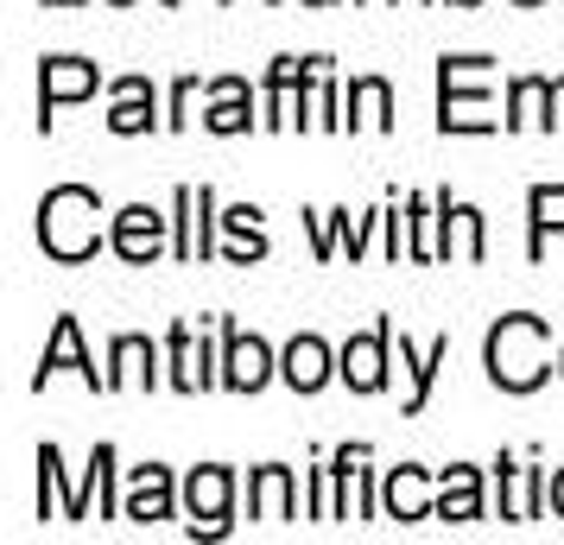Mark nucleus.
<instances>
[{"label": "nucleus", "mask_w": 564, "mask_h": 545, "mask_svg": "<svg viewBox=\"0 0 564 545\" xmlns=\"http://www.w3.org/2000/svg\"><path fill=\"white\" fill-rule=\"evenodd\" d=\"M77 89H89V70H57L52 77V96H77Z\"/></svg>", "instance_id": "obj_6"}, {"label": "nucleus", "mask_w": 564, "mask_h": 545, "mask_svg": "<svg viewBox=\"0 0 564 545\" xmlns=\"http://www.w3.org/2000/svg\"><path fill=\"white\" fill-rule=\"evenodd\" d=\"M153 241H159V216L153 209H128L121 216V254L140 260V254H153Z\"/></svg>", "instance_id": "obj_3"}, {"label": "nucleus", "mask_w": 564, "mask_h": 545, "mask_svg": "<svg viewBox=\"0 0 564 545\" xmlns=\"http://www.w3.org/2000/svg\"><path fill=\"white\" fill-rule=\"evenodd\" d=\"M147 514H165V476L159 469H147V482H140V494H133V520H147Z\"/></svg>", "instance_id": "obj_4"}, {"label": "nucleus", "mask_w": 564, "mask_h": 545, "mask_svg": "<svg viewBox=\"0 0 564 545\" xmlns=\"http://www.w3.org/2000/svg\"><path fill=\"white\" fill-rule=\"evenodd\" d=\"M229 381L235 388H260V381H267V349H260L254 337L229 342Z\"/></svg>", "instance_id": "obj_1"}, {"label": "nucleus", "mask_w": 564, "mask_h": 545, "mask_svg": "<svg viewBox=\"0 0 564 545\" xmlns=\"http://www.w3.org/2000/svg\"><path fill=\"white\" fill-rule=\"evenodd\" d=\"M285 381H292V388H317V381H324V342H292V349H285Z\"/></svg>", "instance_id": "obj_2"}, {"label": "nucleus", "mask_w": 564, "mask_h": 545, "mask_svg": "<svg viewBox=\"0 0 564 545\" xmlns=\"http://www.w3.org/2000/svg\"><path fill=\"white\" fill-rule=\"evenodd\" d=\"M558 508H564V482H558Z\"/></svg>", "instance_id": "obj_7"}, {"label": "nucleus", "mask_w": 564, "mask_h": 545, "mask_svg": "<svg viewBox=\"0 0 564 545\" xmlns=\"http://www.w3.org/2000/svg\"><path fill=\"white\" fill-rule=\"evenodd\" d=\"M533 229H564V190H533Z\"/></svg>", "instance_id": "obj_5"}]
</instances>
